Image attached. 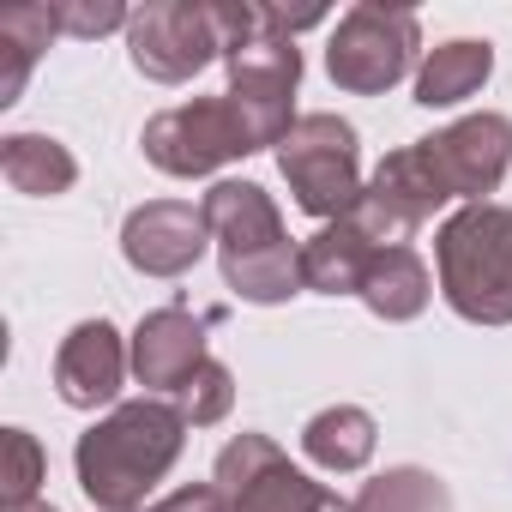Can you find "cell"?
<instances>
[{
  "label": "cell",
  "mask_w": 512,
  "mask_h": 512,
  "mask_svg": "<svg viewBox=\"0 0 512 512\" xmlns=\"http://www.w3.org/2000/svg\"><path fill=\"white\" fill-rule=\"evenodd\" d=\"M187 440V416L163 398H133L115 404L91 434H79V488L91 494V506L103 512H133L181 458Z\"/></svg>",
  "instance_id": "1"
},
{
  "label": "cell",
  "mask_w": 512,
  "mask_h": 512,
  "mask_svg": "<svg viewBox=\"0 0 512 512\" xmlns=\"http://www.w3.org/2000/svg\"><path fill=\"white\" fill-rule=\"evenodd\" d=\"M199 211H205L211 241H217L223 284L241 302L278 308L302 290V247L290 241V229L260 181H217Z\"/></svg>",
  "instance_id": "2"
},
{
  "label": "cell",
  "mask_w": 512,
  "mask_h": 512,
  "mask_svg": "<svg viewBox=\"0 0 512 512\" xmlns=\"http://www.w3.org/2000/svg\"><path fill=\"white\" fill-rule=\"evenodd\" d=\"M440 290L470 326H512V205H464L434 235Z\"/></svg>",
  "instance_id": "3"
},
{
  "label": "cell",
  "mask_w": 512,
  "mask_h": 512,
  "mask_svg": "<svg viewBox=\"0 0 512 512\" xmlns=\"http://www.w3.org/2000/svg\"><path fill=\"white\" fill-rule=\"evenodd\" d=\"M278 169L296 193V205L320 223H338L362 199V151L356 127L344 115H296V127L278 145Z\"/></svg>",
  "instance_id": "4"
},
{
  "label": "cell",
  "mask_w": 512,
  "mask_h": 512,
  "mask_svg": "<svg viewBox=\"0 0 512 512\" xmlns=\"http://www.w3.org/2000/svg\"><path fill=\"white\" fill-rule=\"evenodd\" d=\"M223 61H229V91L223 97L241 109L253 145H260V151L284 145V133L296 127L290 103H296V85H302V49H296V37H278L266 25V7H260V31L229 43Z\"/></svg>",
  "instance_id": "5"
},
{
  "label": "cell",
  "mask_w": 512,
  "mask_h": 512,
  "mask_svg": "<svg viewBox=\"0 0 512 512\" xmlns=\"http://www.w3.org/2000/svg\"><path fill=\"white\" fill-rule=\"evenodd\" d=\"M217 494L229 512H356V500H344L338 488L302 476L278 440L266 434H235L217 452Z\"/></svg>",
  "instance_id": "6"
},
{
  "label": "cell",
  "mask_w": 512,
  "mask_h": 512,
  "mask_svg": "<svg viewBox=\"0 0 512 512\" xmlns=\"http://www.w3.org/2000/svg\"><path fill=\"white\" fill-rule=\"evenodd\" d=\"M422 49V25L416 13L404 7H380V0H362V7H350L326 43V73L338 91L350 97H374V91H392L410 61Z\"/></svg>",
  "instance_id": "7"
},
{
  "label": "cell",
  "mask_w": 512,
  "mask_h": 512,
  "mask_svg": "<svg viewBox=\"0 0 512 512\" xmlns=\"http://www.w3.org/2000/svg\"><path fill=\"white\" fill-rule=\"evenodd\" d=\"M139 145L163 175H211V169H223V163H235L247 151H260L229 97H199V103L151 115Z\"/></svg>",
  "instance_id": "8"
},
{
  "label": "cell",
  "mask_w": 512,
  "mask_h": 512,
  "mask_svg": "<svg viewBox=\"0 0 512 512\" xmlns=\"http://www.w3.org/2000/svg\"><path fill=\"white\" fill-rule=\"evenodd\" d=\"M446 199H452V193L440 187V175H434V163H428V151H422V139H416V145L380 157V169H374V181L362 187V199H356L350 217H356L380 247H410V235H416Z\"/></svg>",
  "instance_id": "9"
},
{
  "label": "cell",
  "mask_w": 512,
  "mask_h": 512,
  "mask_svg": "<svg viewBox=\"0 0 512 512\" xmlns=\"http://www.w3.org/2000/svg\"><path fill=\"white\" fill-rule=\"evenodd\" d=\"M127 49H133V67L145 79L181 85V79H193L199 67H211L223 55V37H217L211 7H199V0H157V7L133 13Z\"/></svg>",
  "instance_id": "10"
},
{
  "label": "cell",
  "mask_w": 512,
  "mask_h": 512,
  "mask_svg": "<svg viewBox=\"0 0 512 512\" xmlns=\"http://www.w3.org/2000/svg\"><path fill=\"white\" fill-rule=\"evenodd\" d=\"M422 151H428V163H434V175H440V187H446L452 199L488 205V193L500 187L506 157H512V121L482 109V115L452 121L446 133L422 139Z\"/></svg>",
  "instance_id": "11"
},
{
  "label": "cell",
  "mask_w": 512,
  "mask_h": 512,
  "mask_svg": "<svg viewBox=\"0 0 512 512\" xmlns=\"http://www.w3.org/2000/svg\"><path fill=\"white\" fill-rule=\"evenodd\" d=\"M205 247H211V223L187 199H151L121 223V253L145 278H187Z\"/></svg>",
  "instance_id": "12"
},
{
  "label": "cell",
  "mask_w": 512,
  "mask_h": 512,
  "mask_svg": "<svg viewBox=\"0 0 512 512\" xmlns=\"http://www.w3.org/2000/svg\"><path fill=\"white\" fill-rule=\"evenodd\" d=\"M127 368H133V350H121V332L109 320H79L55 356V392L73 410H97V404H115Z\"/></svg>",
  "instance_id": "13"
},
{
  "label": "cell",
  "mask_w": 512,
  "mask_h": 512,
  "mask_svg": "<svg viewBox=\"0 0 512 512\" xmlns=\"http://www.w3.org/2000/svg\"><path fill=\"white\" fill-rule=\"evenodd\" d=\"M205 362H211L205 356V320H193L187 308H157V314L139 320V332H133V374H139V386L181 398L187 380Z\"/></svg>",
  "instance_id": "14"
},
{
  "label": "cell",
  "mask_w": 512,
  "mask_h": 512,
  "mask_svg": "<svg viewBox=\"0 0 512 512\" xmlns=\"http://www.w3.org/2000/svg\"><path fill=\"white\" fill-rule=\"evenodd\" d=\"M380 241L356 223V217H338L326 223L308 247H302V290H320V296H362L374 260H380Z\"/></svg>",
  "instance_id": "15"
},
{
  "label": "cell",
  "mask_w": 512,
  "mask_h": 512,
  "mask_svg": "<svg viewBox=\"0 0 512 512\" xmlns=\"http://www.w3.org/2000/svg\"><path fill=\"white\" fill-rule=\"evenodd\" d=\"M494 73V49L476 43V37H458V43H440L428 49L422 73H416V103L422 109H452L464 97H476Z\"/></svg>",
  "instance_id": "16"
},
{
  "label": "cell",
  "mask_w": 512,
  "mask_h": 512,
  "mask_svg": "<svg viewBox=\"0 0 512 512\" xmlns=\"http://www.w3.org/2000/svg\"><path fill=\"white\" fill-rule=\"evenodd\" d=\"M0 175L31 199H55V193H67L79 181V163L49 133H13V139H0Z\"/></svg>",
  "instance_id": "17"
},
{
  "label": "cell",
  "mask_w": 512,
  "mask_h": 512,
  "mask_svg": "<svg viewBox=\"0 0 512 512\" xmlns=\"http://www.w3.org/2000/svg\"><path fill=\"white\" fill-rule=\"evenodd\" d=\"M374 440H380V428L362 404H332L302 428V452L320 470H362L374 458Z\"/></svg>",
  "instance_id": "18"
},
{
  "label": "cell",
  "mask_w": 512,
  "mask_h": 512,
  "mask_svg": "<svg viewBox=\"0 0 512 512\" xmlns=\"http://www.w3.org/2000/svg\"><path fill=\"white\" fill-rule=\"evenodd\" d=\"M428 296H434V284H428V266L416 260V247H386L362 284V302L380 320H416L428 308Z\"/></svg>",
  "instance_id": "19"
},
{
  "label": "cell",
  "mask_w": 512,
  "mask_h": 512,
  "mask_svg": "<svg viewBox=\"0 0 512 512\" xmlns=\"http://www.w3.org/2000/svg\"><path fill=\"white\" fill-rule=\"evenodd\" d=\"M55 31H61L55 7H7V13H0V49H7V67H0V103H19L25 73L49 49Z\"/></svg>",
  "instance_id": "20"
},
{
  "label": "cell",
  "mask_w": 512,
  "mask_h": 512,
  "mask_svg": "<svg viewBox=\"0 0 512 512\" xmlns=\"http://www.w3.org/2000/svg\"><path fill=\"white\" fill-rule=\"evenodd\" d=\"M356 512H452V494L428 470H386L356 494Z\"/></svg>",
  "instance_id": "21"
},
{
  "label": "cell",
  "mask_w": 512,
  "mask_h": 512,
  "mask_svg": "<svg viewBox=\"0 0 512 512\" xmlns=\"http://www.w3.org/2000/svg\"><path fill=\"white\" fill-rule=\"evenodd\" d=\"M37 482H43V446H37V434L7 428V434H0V494H7V506L37 500Z\"/></svg>",
  "instance_id": "22"
},
{
  "label": "cell",
  "mask_w": 512,
  "mask_h": 512,
  "mask_svg": "<svg viewBox=\"0 0 512 512\" xmlns=\"http://www.w3.org/2000/svg\"><path fill=\"white\" fill-rule=\"evenodd\" d=\"M229 404H235V374H229L223 362H205V368L187 380V392L175 398V410H181L193 428H211V422H223V416H229Z\"/></svg>",
  "instance_id": "23"
},
{
  "label": "cell",
  "mask_w": 512,
  "mask_h": 512,
  "mask_svg": "<svg viewBox=\"0 0 512 512\" xmlns=\"http://www.w3.org/2000/svg\"><path fill=\"white\" fill-rule=\"evenodd\" d=\"M55 13H61L67 37H109L121 25H133V13L115 7V0H67V7H55Z\"/></svg>",
  "instance_id": "24"
},
{
  "label": "cell",
  "mask_w": 512,
  "mask_h": 512,
  "mask_svg": "<svg viewBox=\"0 0 512 512\" xmlns=\"http://www.w3.org/2000/svg\"><path fill=\"white\" fill-rule=\"evenodd\" d=\"M151 512H229V506H223L217 482H193V488H175L169 500H157Z\"/></svg>",
  "instance_id": "25"
},
{
  "label": "cell",
  "mask_w": 512,
  "mask_h": 512,
  "mask_svg": "<svg viewBox=\"0 0 512 512\" xmlns=\"http://www.w3.org/2000/svg\"><path fill=\"white\" fill-rule=\"evenodd\" d=\"M7 512H55V506H43V500H25V506H7Z\"/></svg>",
  "instance_id": "26"
}]
</instances>
